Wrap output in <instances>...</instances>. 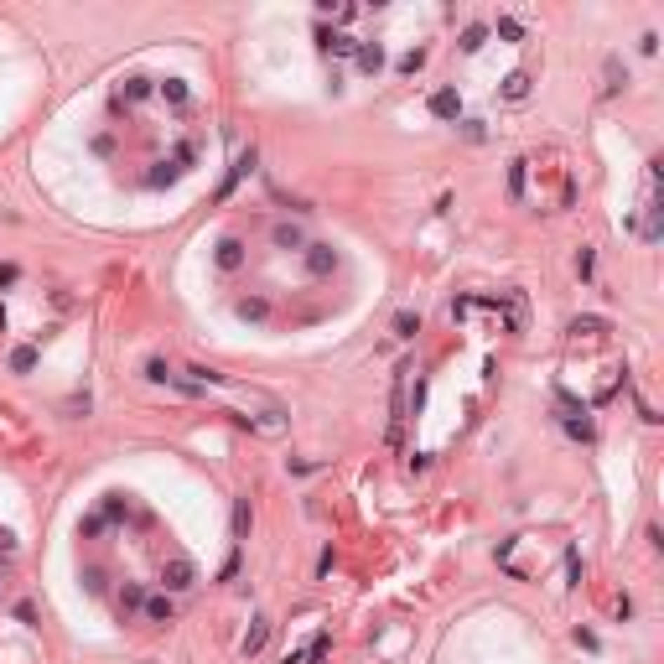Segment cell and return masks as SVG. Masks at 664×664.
Instances as JSON below:
<instances>
[{
	"label": "cell",
	"mask_w": 664,
	"mask_h": 664,
	"mask_svg": "<svg viewBox=\"0 0 664 664\" xmlns=\"http://www.w3.org/2000/svg\"><path fill=\"white\" fill-rule=\"evenodd\" d=\"M192 581H197V566L187 561V555H171V561L161 566V587L166 592H187Z\"/></svg>",
	"instance_id": "6da1fadb"
},
{
	"label": "cell",
	"mask_w": 664,
	"mask_h": 664,
	"mask_svg": "<svg viewBox=\"0 0 664 664\" xmlns=\"http://www.w3.org/2000/svg\"><path fill=\"white\" fill-rule=\"evenodd\" d=\"M431 114L436 119H457L462 114V94H457V88H436V94H431Z\"/></svg>",
	"instance_id": "7a4b0ae2"
},
{
	"label": "cell",
	"mask_w": 664,
	"mask_h": 664,
	"mask_svg": "<svg viewBox=\"0 0 664 664\" xmlns=\"http://www.w3.org/2000/svg\"><path fill=\"white\" fill-rule=\"evenodd\" d=\"M307 270H312V275L338 270V249H332V244H307Z\"/></svg>",
	"instance_id": "3957f363"
},
{
	"label": "cell",
	"mask_w": 664,
	"mask_h": 664,
	"mask_svg": "<svg viewBox=\"0 0 664 664\" xmlns=\"http://www.w3.org/2000/svg\"><path fill=\"white\" fill-rule=\"evenodd\" d=\"M405 374H410V368H394V400H390L394 420H390V441H400V420H405Z\"/></svg>",
	"instance_id": "277c9868"
},
{
	"label": "cell",
	"mask_w": 664,
	"mask_h": 664,
	"mask_svg": "<svg viewBox=\"0 0 664 664\" xmlns=\"http://www.w3.org/2000/svg\"><path fill=\"white\" fill-rule=\"evenodd\" d=\"M244 265V239H218V270H239Z\"/></svg>",
	"instance_id": "5b68a950"
},
{
	"label": "cell",
	"mask_w": 664,
	"mask_h": 664,
	"mask_svg": "<svg viewBox=\"0 0 664 664\" xmlns=\"http://www.w3.org/2000/svg\"><path fill=\"white\" fill-rule=\"evenodd\" d=\"M270 239H275V249H307V234H301L296 223H275Z\"/></svg>",
	"instance_id": "8992f818"
},
{
	"label": "cell",
	"mask_w": 664,
	"mask_h": 664,
	"mask_svg": "<svg viewBox=\"0 0 664 664\" xmlns=\"http://www.w3.org/2000/svg\"><path fill=\"white\" fill-rule=\"evenodd\" d=\"M483 42H488V26H483V21L462 26V36H457V47H462V52H483Z\"/></svg>",
	"instance_id": "52a82bcc"
},
{
	"label": "cell",
	"mask_w": 664,
	"mask_h": 664,
	"mask_svg": "<svg viewBox=\"0 0 664 664\" xmlns=\"http://www.w3.org/2000/svg\"><path fill=\"white\" fill-rule=\"evenodd\" d=\"M239 317H244V322H265V317H270V301L265 296H244L239 301Z\"/></svg>",
	"instance_id": "ba28073f"
},
{
	"label": "cell",
	"mask_w": 664,
	"mask_h": 664,
	"mask_svg": "<svg viewBox=\"0 0 664 664\" xmlns=\"http://www.w3.org/2000/svg\"><path fill=\"white\" fill-rule=\"evenodd\" d=\"M353 58H358V68H364V73H379V68H384V47H379V42H374V47H358Z\"/></svg>",
	"instance_id": "9c48e42d"
},
{
	"label": "cell",
	"mask_w": 664,
	"mask_h": 664,
	"mask_svg": "<svg viewBox=\"0 0 664 664\" xmlns=\"http://www.w3.org/2000/svg\"><path fill=\"white\" fill-rule=\"evenodd\" d=\"M151 623H171V597H145V607H140Z\"/></svg>",
	"instance_id": "30bf717a"
},
{
	"label": "cell",
	"mask_w": 664,
	"mask_h": 664,
	"mask_svg": "<svg viewBox=\"0 0 664 664\" xmlns=\"http://www.w3.org/2000/svg\"><path fill=\"white\" fill-rule=\"evenodd\" d=\"M265 639H270V623H265V618H255V628L244 633V654H260V649H265Z\"/></svg>",
	"instance_id": "8fae6325"
},
{
	"label": "cell",
	"mask_w": 664,
	"mask_h": 664,
	"mask_svg": "<svg viewBox=\"0 0 664 664\" xmlns=\"http://www.w3.org/2000/svg\"><path fill=\"white\" fill-rule=\"evenodd\" d=\"M322 47H327V52H338V58H348V52H358V36H343V32H332V36H327V32H322Z\"/></svg>",
	"instance_id": "7c38bea8"
},
{
	"label": "cell",
	"mask_w": 664,
	"mask_h": 664,
	"mask_svg": "<svg viewBox=\"0 0 664 664\" xmlns=\"http://www.w3.org/2000/svg\"><path fill=\"white\" fill-rule=\"evenodd\" d=\"M498 36H503V42H519V36H524V21H519V16H498Z\"/></svg>",
	"instance_id": "4fadbf2b"
},
{
	"label": "cell",
	"mask_w": 664,
	"mask_h": 664,
	"mask_svg": "<svg viewBox=\"0 0 664 664\" xmlns=\"http://www.w3.org/2000/svg\"><path fill=\"white\" fill-rule=\"evenodd\" d=\"M529 94V73H509V84H503V99H524Z\"/></svg>",
	"instance_id": "5bb4252c"
},
{
	"label": "cell",
	"mask_w": 664,
	"mask_h": 664,
	"mask_svg": "<svg viewBox=\"0 0 664 664\" xmlns=\"http://www.w3.org/2000/svg\"><path fill=\"white\" fill-rule=\"evenodd\" d=\"M394 332H400V338H416V332H420V317H416V312H400V317H394Z\"/></svg>",
	"instance_id": "9a60e30c"
},
{
	"label": "cell",
	"mask_w": 664,
	"mask_h": 664,
	"mask_svg": "<svg viewBox=\"0 0 664 664\" xmlns=\"http://www.w3.org/2000/svg\"><path fill=\"white\" fill-rule=\"evenodd\" d=\"M11 368H16V374L36 368V348H16V353H11Z\"/></svg>",
	"instance_id": "2e32d148"
},
{
	"label": "cell",
	"mask_w": 664,
	"mask_h": 664,
	"mask_svg": "<svg viewBox=\"0 0 664 664\" xmlns=\"http://www.w3.org/2000/svg\"><path fill=\"white\" fill-rule=\"evenodd\" d=\"M119 514H130V498L109 493V498H104V519H119Z\"/></svg>",
	"instance_id": "e0dca14e"
},
{
	"label": "cell",
	"mask_w": 664,
	"mask_h": 664,
	"mask_svg": "<svg viewBox=\"0 0 664 664\" xmlns=\"http://www.w3.org/2000/svg\"><path fill=\"white\" fill-rule=\"evenodd\" d=\"M119 607H125V613H135V607H145V592H140V587H125V592H119Z\"/></svg>",
	"instance_id": "ac0fdd59"
},
{
	"label": "cell",
	"mask_w": 664,
	"mask_h": 664,
	"mask_svg": "<svg viewBox=\"0 0 664 664\" xmlns=\"http://www.w3.org/2000/svg\"><path fill=\"white\" fill-rule=\"evenodd\" d=\"M151 94V78H125V99H145Z\"/></svg>",
	"instance_id": "d6986e66"
},
{
	"label": "cell",
	"mask_w": 664,
	"mask_h": 664,
	"mask_svg": "<svg viewBox=\"0 0 664 664\" xmlns=\"http://www.w3.org/2000/svg\"><path fill=\"white\" fill-rule=\"evenodd\" d=\"M161 94H166L171 104H182V99H187V84H182V78H166V84H161Z\"/></svg>",
	"instance_id": "ffe728a7"
},
{
	"label": "cell",
	"mask_w": 664,
	"mask_h": 664,
	"mask_svg": "<svg viewBox=\"0 0 664 664\" xmlns=\"http://www.w3.org/2000/svg\"><path fill=\"white\" fill-rule=\"evenodd\" d=\"M234 535H239V540L249 535V503H234Z\"/></svg>",
	"instance_id": "44dd1931"
},
{
	"label": "cell",
	"mask_w": 664,
	"mask_h": 664,
	"mask_svg": "<svg viewBox=\"0 0 664 664\" xmlns=\"http://www.w3.org/2000/svg\"><path fill=\"white\" fill-rule=\"evenodd\" d=\"M524 166H529V161H514V171H509V192H514V197H524Z\"/></svg>",
	"instance_id": "7402d4cb"
},
{
	"label": "cell",
	"mask_w": 664,
	"mask_h": 664,
	"mask_svg": "<svg viewBox=\"0 0 664 664\" xmlns=\"http://www.w3.org/2000/svg\"><path fill=\"white\" fill-rule=\"evenodd\" d=\"M327 654H332V639H327V633H322V639L312 644V654H307V664H322Z\"/></svg>",
	"instance_id": "603a6c76"
},
{
	"label": "cell",
	"mask_w": 664,
	"mask_h": 664,
	"mask_svg": "<svg viewBox=\"0 0 664 664\" xmlns=\"http://www.w3.org/2000/svg\"><path fill=\"white\" fill-rule=\"evenodd\" d=\"M145 379H156V384H166V379H171V368L161 364V358H151V364H145Z\"/></svg>",
	"instance_id": "cb8c5ba5"
},
{
	"label": "cell",
	"mask_w": 664,
	"mask_h": 664,
	"mask_svg": "<svg viewBox=\"0 0 664 664\" xmlns=\"http://www.w3.org/2000/svg\"><path fill=\"white\" fill-rule=\"evenodd\" d=\"M420 62H426V52H405V58H400V73H420Z\"/></svg>",
	"instance_id": "d4e9b609"
},
{
	"label": "cell",
	"mask_w": 664,
	"mask_h": 664,
	"mask_svg": "<svg viewBox=\"0 0 664 664\" xmlns=\"http://www.w3.org/2000/svg\"><path fill=\"white\" fill-rule=\"evenodd\" d=\"M177 171H182V166H171V161H166V171H151V177H145V182H151V187H166V182L177 177Z\"/></svg>",
	"instance_id": "484cf974"
},
{
	"label": "cell",
	"mask_w": 664,
	"mask_h": 664,
	"mask_svg": "<svg viewBox=\"0 0 664 664\" xmlns=\"http://www.w3.org/2000/svg\"><path fill=\"white\" fill-rule=\"evenodd\" d=\"M0 550H6V555H11V550H16V540H11V535H6V529H0Z\"/></svg>",
	"instance_id": "4316f807"
}]
</instances>
